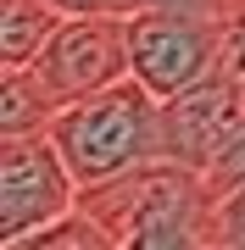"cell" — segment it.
Masks as SVG:
<instances>
[{
	"label": "cell",
	"instance_id": "cell-9",
	"mask_svg": "<svg viewBox=\"0 0 245 250\" xmlns=\"http://www.w3.org/2000/svg\"><path fill=\"white\" fill-rule=\"evenodd\" d=\"M67 11H117V17H134V11H151V6H200V11H218V17H234L245 0H56Z\"/></svg>",
	"mask_w": 245,
	"mask_h": 250
},
{
	"label": "cell",
	"instance_id": "cell-8",
	"mask_svg": "<svg viewBox=\"0 0 245 250\" xmlns=\"http://www.w3.org/2000/svg\"><path fill=\"white\" fill-rule=\"evenodd\" d=\"M62 111L34 67H0V139L6 134H39L50 128V117Z\"/></svg>",
	"mask_w": 245,
	"mask_h": 250
},
{
	"label": "cell",
	"instance_id": "cell-7",
	"mask_svg": "<svg viewBox=\"0 0 245 250\" xmlns=\"http://www.w3.org/2000/svg\"><path fill=\"white\" fill-rule=\"evenodd\" d=\"M67 6L56 0H0V67H34Z\"/></svg>",
	"mask_w": 245,
	"mask_h": 250
},
{
	"label": "cell",
	"instance_id": "cell-11",
	"mask_svg": "<svg viewBox=\"0 0 245 250\" xmlns=\"http://www.w3.org/2000/svg\"><path fill=\"white\" fill-rule=\"evenodd\" d=\"M223 72L245 89V6L228 17V45H223Z\"/></svg>",
	"mask_w": 245,
	"mask_h": 250
},
{
	"label": "cell",
	"instance_id": "cell-6",
	"mask_svg": "<svg viewBox=\"0 0 245 250\" xmlns=\"http://www.w3.org/2000/svg\"><path fill=\"white\" fill-rule=\"evenodd\" d=\"M240 123H245V89L223 67L206 72L190 89H178L173 100H162V145L173 161H184L195 172L212 167V156L234 139Z\"/></svg>",
	"mask_w": 245,
	"mask_h": 250
},
{
	"label": "cell",
	"instance_id": "cell-2",
	"mask_svg": "<svg viewBox=\"0 0 245 250\" xmlns=\"http://www.w3.org/2000/svg\"><path fill=\"white\" fill-rule=\"evenodd\" d=\"M50 139L62 145L67 167L84 189L117 178V172H134L145 161L167 156L162 145V100H156L139 78H117L106 89L67 100L62 111L50 117Z\"/></svg>",
	"mask_w": 245,
	"mask_h": 250
},
{
	"label": "cell",
	"instance_id": "cell-5",
	"mask_svg": "<svg viewBox=\"0 0 245 250\" xmlns=\"http://www.w3.org/2000/svg\"><path fill=\"white\" fill-rule=\"evenodd\" d=\"M39 83L62 100H84L117 78H134L128 62V17L117 11H67L62 28L50 34V45L39 50Z\"/></svg>",
	"mask_w": 245,
	"mask_h": 250
},
{
	"label": "cell",
	"instance_id": "cell-4",
	"mask_svg": "<svg viewBox=\"0 0 245 250\" xmlns=\"http://www.w3.org/2000/svg\"><path fill=\"white\" fill-rule=\"evenodd\" d=\"M78 200H84V184L73 178L50 128L6 134V145H0V245L22 250L39 228L67 217Z\"/></svg>",
	"mask_w": 245,
	"mask_h": 250
},
{
	"label": "cell",
	"instance_id": "cell-3",
	"mask_svg": "<svg viewBox=\"0 0 245 250\" xmlns=\"http://www.w3.org/2000/svg\"><path fill=\"white\" fill-rule=\"evenodd\" d=\"M223 45H228V17L200 6H151L128 17V62L156 100H173L178 89L218 72Z\"/></svg>",
	"mask_w": 245,
	"mask_h": 250
},
{
	"label": "cell",
	"instance_id": "cell-10",
	"mask_svg": "<svg viewBox=\"0 0 245 250\" xmlns=\"http://www.w3.org/2000/svg\"><path fill=\"white\" fill-rule=\"evenodd\" d=\"M212 228H218V245L245 250V184L228 189L223 200H212Z\"/></svg>",
	"mask_w": 245,
	"mask_h": 250
},
{
	"label": "cell",
	"instance_id": "cell-1",
	"mask_svg": "<svg viewBox=\"0 0 245 250\" xmlns=\"http://www.w3.org/2000/svg\"><path fill=\"white\" fill-rule=\"evenodd\" d=\"M84 206L106 223L111 250H200L218 245L212 195L195 167L156 156L134 172L84 189Z\"/></svg>",
	"mask_w": 245,
	"mask_h": 250
}]
</instances>
